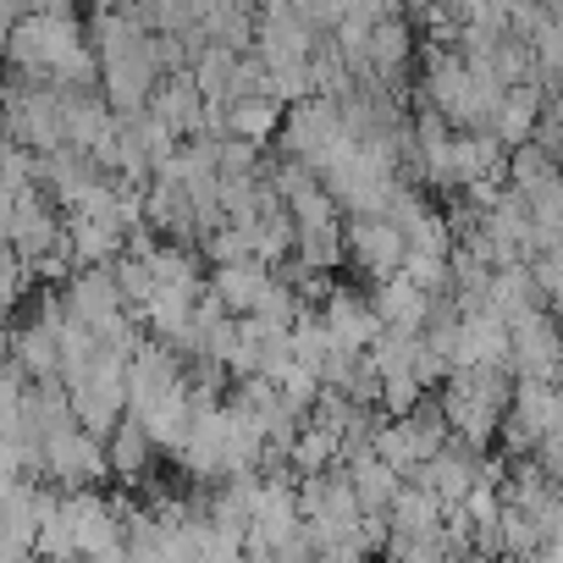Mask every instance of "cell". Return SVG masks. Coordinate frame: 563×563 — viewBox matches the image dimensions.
<instances>
[{
  "label": "cell",
  "mask_w": 563,
  "mask_h": 563,
  "mask_svg": "<svg viewBox=\"0 0 563 563\" xmlns=\"http://www.w3.org/2000/svg\"><path fill=\"white\" fill-rule=\"evenodd\" d=\"M343 249H349V260L360 271L376 276V288H382V282H393V276H404V265H409V243H404L398 221H387V216H360L349 227Z\"/></svg>",
  "instance_id": "6da1fadb"
}]
</instances>
